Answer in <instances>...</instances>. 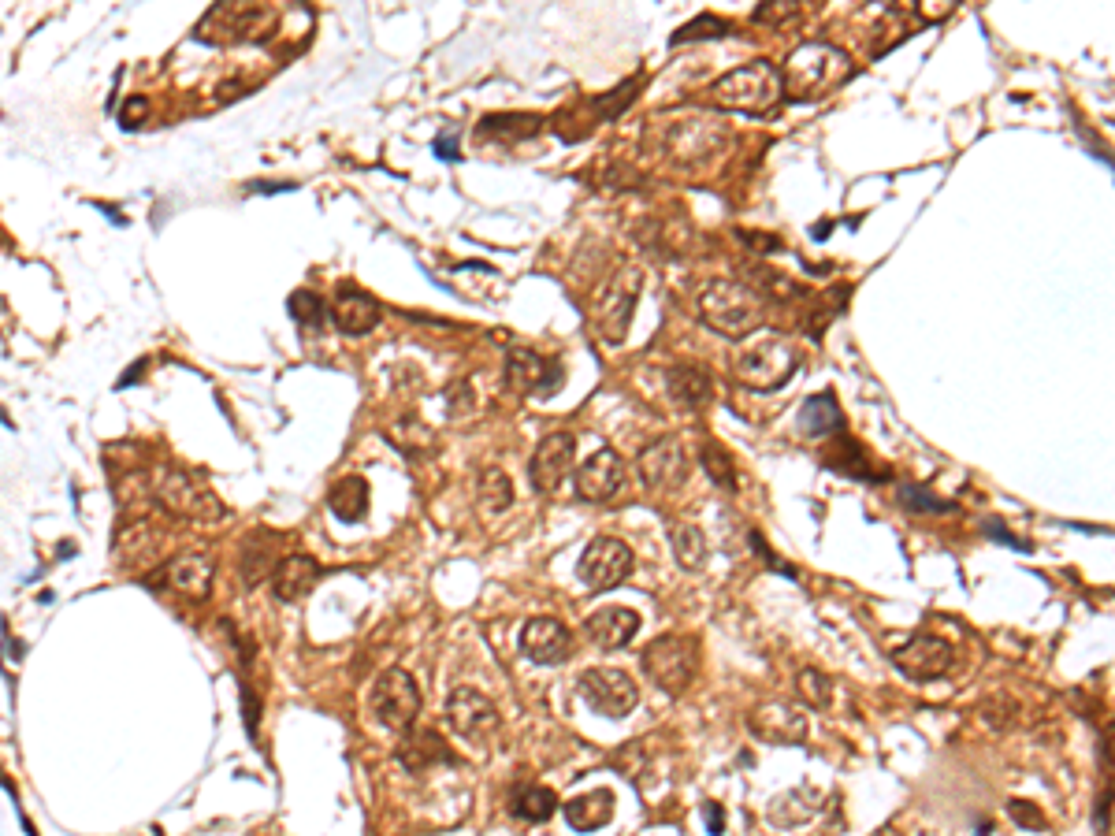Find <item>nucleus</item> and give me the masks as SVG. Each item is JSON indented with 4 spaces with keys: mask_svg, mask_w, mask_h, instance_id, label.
I'll return each mask as SVG.
<instances>
[{
    "mask_svg": "<svg viewBox=\"0 0 1115 836\" xmlns=\"http://www.w3.org/2000/svg\"><path fill=\"white\" fill-rule=\"evenodd\" d=\"M573 461H577V439L569 432H551L547 439H539L532 465H528L532 491H543V495L558 491L569 469H573Z\"/></svg>",
    "mask_w": 1115,
    "mask_h": 836,
    "instance_id": "15",
    "label": "nucleus"
},
{
    "mask_svg": "<svg viewBox=\"0 0 1115 836\" xmlns=\"http://www.w3.org/2000/svg\"><path fill=\"white\" fill-rule=\"evenodd\" d=\"M562 376L565 372L558 361H547V357H539V353H532V350H513L510 357H506V383H510L513 394L551 398V394L558 391Z\"/></svg>",
    "mask_w": 1115,
    "mask_h": 836,
    "instance_id": "17",
    "label": "nucleus"
},
{
    "mask_svg": "<svg viewBox=\"0 0 1115 836\" xmlns=\"http://www.w3.org/2000/svg\"><path fill=\"white\" fill-rule=\"evenodd\" d=\"M145 365H149V361H138V365H134L131 372H127V376H119L116 391H127V387H131V383H138V379H142V372H145Z\"/></svg>",
    "mask_w": 1115,
    "mask_h": 836,
    "instance_id": "52",
    "label": "nucleus"
},
{
    "mask_svg": "<svg viewBox=\"0 0 1115 836\" xmlns=\"http://www.w3.org/2000/svg\"><path fill=\"white\" fill-rule=\"evenodd\" d=\"M142 116H149V101L134 93V97H127V101H123V108H119V123H123L127 131H134V127L142 123Z\"/></svg>",
    "mask_w": 1115,
    "mask_h": 836,
    "instance_id": "47",
    "label": "nucleus"
},
{
    "mask_svg": "<svg viewBox=\"0 0 1115 836\" xmlns=\"http://www.w3.org/2000/svg\"><path fill=\"white\" fill-rule=\"evenodd\" d=\"M573 647V636L562 621L554 617H532L525 628H521V651L539 662V666H554V662H565V654Z\"/></svg>",
    "mask_w": 1115,
    "mask_h": 836,
    "instance_id": "22",
    "label": "nucleus"
},
{
    "mask_svg": "<svg viewBox=\"0 0 1115 836\" xmlns=\"http://www.w3.org/2000/svg\"><path fill=\"white\" fill-rule=\"evenodd\" d=\"M814 238H826L829 235V220H822V223H814V231H811Z\"/></svg>",
    "mask_w": 1115,
    "mask_h": 836,
    "instance_id": "53",
    "label": "nucleus"
},
{
    "mask_svg": "<svg viewBox=\"0 0 1115 836\" xmlns=\"http://www.w3.org/2000/svg\"><path fill=\"white\" fill-rule=\"evenodd\" d=\"M800 372V346L785 335H755L736 357V376L751 391H781L788 379Z\"/></svg>",
    "mask_w": 1115,
    "mask_h": 836,
    "instance_id": "4",
    "label": "nucleus"
},
{
    "mask_svg": "<svg viewBox=\"0 0 1115 836\" xmlns=\"http://www.w3.org/2000/svg\"><path fill=\"white\" fill-rule=\"evenodd\" d=\"M699 316L725 339H748L766 320V298L740 279H714L699 294Z\"/></svg>",
    "mask_w": 1115,
    "mask_h": 836,
    "instance_id": "2",
    "label": "nucleus"
},
{
    "mask_svg": "<svg viewBox=\"0 0 1115 836\" xmlns=\"http://www.w3.org/2000/svg\"><path fill=\"white\" fill-rule=\"evenodd\" d=\"M952 643L937 640V636H911V640L892 654V662L900 673H907L911 680H937L952 669Z\"/></svg>",
    "mask_w": 1115,
    "mask_h": 836,
    "instance_id": "19",
    "label": "nucleus"
},
{
    "mask_svg": "<svg viewBox=\"0 0 1115 836\" xmlns=\"http://www.w3.org/2000/svg\"><path fill=\"white\" fill-rule=\"evenodd\" d=\"M480 502H484V510H491V513L506 510L513 502L510 476L502 469H484V476H480Z\"/></svg>",
    "mask_w": 1115,
    "mask_h": 836,
    "instance_id": "38",
    "label": "nucleus"
},
{
    "mask_svg": "<svg viewBox=\"0 0 1115 836\" xmlns=\"http://www.w3.org/2000/svg\"><path fill=\"white\" fill-rule=\"evenodd\" d=\"M621 484H625V461L610 446L595 450L577 469V495L584 502H610L621 491Z\"/></svg>",
    "mask_w": 1115,
    "mask_h": 836,
    "instance_id": "21",
    "label": "nucleus"
},
{
    "mask_svg": "<svg viewBox=\"0 0 1115 836\" xmlns=\"http://www.w3.org/2000/svg\"><path fill=\"white\" fill-rule=\"evenodd\" d=\"M658 145L662 153L673 157L684 168H699L725 153L729 145V131L722 119L703 116V112H684L677 119H662L658 123Z\"/></svg>",
    "mask_w": 1115,
    "mask_h": 836,
    "instance_id": "3",
    "label": "nucleus"
},
{
    "mask_svg": "<svg viewBox=\"0 0 1115 836\" xmlns=\"http://www.w3.org/2000/svg\"><path fill=\"white\" fill-rule=\"evenodd\" d=\"M157 502L164 510H171L175 517H190V521H223V506L220 498L212 495L209 487L194 480L190 472L183 469H164L157 476Z\"/></svg>",
    "mask_w": 1115,
    "mask_h": 836,
    "instance_id": "9",
    "label": "nucleus"
},
{
    "mask_svg": "<svg viewBox=\"0 0 1115 836\" xmlns=\"http://www.w3.org/2000/svg\"><path fill=\"white\" fill-rule=\"evenodd\" d=\"M1008 814H1011V822L1023 825V829H1045V814H1041V807L1026 803V799H1011Z\"/></svg>",
    "mask_w": 1115,
    "mask_h": 836,
    "instance_id": "45",
    "label": "nucleus"
},
{
    "mask_svg": "<svg viewBox=\"0 0 1115 836\" xmlns=\"http://www.w3.org/2000/svg\"><path fill=\"white\" fill-rule=\"evenodd\" d=\"M610 818H614V792L610 788H595L588 796H577L565 803V822L580 829V833L603 829Z\"/></svg>",
    "mask_w": 1115,
    "mask_h": 836,
    "instance_id": "29",
    "label": "nucleus"
},
{
    "mask_svg": "<svg viewBox=\"0 0 1115 836\" xmlns=\"http://www.w3.org/2000/svg\"><path fill=\"white\" fill-rule=\"evenodd\" d=\"M446 409H450V417L454 420H469L476 409V394L473 387H469V379H458L450 391H446Z\"/></svg>",
    "mask_w": 1115,
    "mask_h": 836,
    "instance_id": "44",
    "label": "nucleus"
},
{
    "mask_svg": "<svg viewBox=\"0 0 1115 836\" xmlns=\"http://www.w3.org/2000/svg\"><path fill=\"white\" fill-rule=\"evenodd\" d=\"M287 309H290V316L302 327H309V331H320V327H324V316H328L324 301L316 298L313 290H294L287 301Z\"/></svg>",
    "mask_w": 1115,
    "mask_h": 836,
    "instance_id": "40",
    "label": "nucleus"
},
{
    "mask_svg": "<svg viewBox=\"0 0 1115 836\" xmlns=\"http://www.w3.org/2000/svg\"><path fill=\"white\" fill-rule=\"evenodd\" d=\"M636 465H640L643 484L655 487V491L681 487L684 480H688V472H692V461H688L684 443L677 439V435H662V439H655V443L640 454Z\"/></svg>",
    "mask_w": 1115,
    "mask_h": 836,
    "instance_id": "14",
    "label": "nucleus"
},
{
    "mask_svg": "<svg viewBox=\"0 0 1115 836\" xmlns=\"http://www.w3.org/2000/svg\"><path fill=\"white\" fill-rule=\"evenodd\" d=\"M153 584L175 591V595H186L190 602H205L212 591V558L205 550H186V554L171 558V562L160 569V576Z\"/></svg>",
    "mask_w": 1115,
    "mask_h": 836,
    "instance_id": "18",
    "label": "nucleus"
},
{
    "mask_svg": "<svg viewBox=\"0 0 1115 836\" xmlns=\"http://www.w3.org/2000/svg\"><path fill=\"white\" fill-rule=\"evenodd\" d=\"M982 532H989V536L997 539V543H1004V547H1015V550H1030V543H1023V539H1015L1004 528V524L997 521V517H989V521H982Z\"/></svg>",
    "mask_w": 1115,
    "mask_h": 836,
    "instance_id": "49",
    "label": "nucleus"
},
{
    "mask_svg": "<svg viewBox=\"0 0 1115 836\" xmlns=\"http://www.w3.org/2000/svg\"><path fill=\"white\" fill-rule=\"evenodd\" d=\"M803 15V4H796V0H777V4H759L755 8V23H762V27H781V23H792V19H800Z\"/></svg>",
    "mask_w": 1115,
    "mask_h": 836,
    "instance_id": "43",
    "label": "nucleus"
},
{
    "mask_svg": "<svg viewBox=\"0 0 1115 836\" xmlns=\"http://www.w3.org/2000/svg\"><path fill=\"white\" fill-rule=\"evenodd\" d=\"M829 450H833V446H829ZM822 465H829L833 472H844V476H852V480H870V484L889 480V472L885 469H870L863 446L852 443V439H840L833 454H822Z\"/></svg>",
    "mask_w": 1115,
    "mask_h": 836,
    "instance_id": "32",
    "label": "nucleus"
},
{
    "mask_svg": "<svg viewBox=\"0 0 1115 836\" xmlns=\"http://www.w3.org/2000/svg\"><path fill=\"white\" fill-rule=\"evenodd\" d=\"M777 75H781V97H788V101H822L852 79L855 64L852 56L833 41H807V45L788 53L785 67Z\"/></svg>",
    "mask_w": 1115,
    "mask_h": 836,
    "instance_id": "1",
    "label": "nucleus"
},
{
    "mask_svg": "<svg viewBox=\"0 0 1115 836\" xmlns=\"http://www.w3.org/2000/svg\"><path fill=\"white\" fill-rule=\"evenodd\" d=\"M372 718L380 721L383 729L406 732L413 729V721L420 714V688L417 680L409 677L406 669H383L376 684H372Z\"/></svg>",
    "mask_w": 1115,
    "mask_h": 836,
    "instance_id": "8",
    "label": "nucleus"
},
{
    "mask_svg": "<svg viewBox=\"0 0 1115 836\" xmlns=\"http://www.w3.org/2000/svg\"><path fill=\"white\" fill-rule=\"evenodd\" d=\"M328 506H331V513L346 524L365 521L368 480L365 476H342V480H335V487H331V495H328Z\"/></svg>",
    "mask_w": 1115,
    "mask_h": 836,
    "instance_id": "31",
    "label": "nucleus"
},
{
    "mask_svg": "<svg viewBox=\"0 0 1115 836\" xmlns=\"http://www.w3.org/2000/svg\"><path fill=\"white\" fill-rule=\"evenodd\" d=\"M580 695L595 706L603 718H625L640 703V688L632 684L625 669H584L580 673Z\"/></svg>",
    "mask_w": 1115,
    "mask_h": 836,
    "instance_id": "11",
    "label": "nucleus"
},
{
    "mask_svg": "<svg viewBox=\"0 0 1115 836\" xmlns=\"http://www.w3.org/2000/svg\"><path fill=\"white\" fill-rule=\"evenodd\" d=\"M748 729L759 736L762 744L796 747L807 740V714H803L800 706L774 699V703H762L751 710Z\"/></svg>",
    "mask_w": 1115,
    "mask_h": 836,
    "instance_id": "16",
    "label": "nucleus"
},
{
    "mask_svg": "<svg viewBox=\"0 0 1115 836\" xmlns=\"http://www.w3.org/2000/svg\"><path fill=\"white\" fill-rule=\"evenodd\" d=\"M446 718H450L454 732H461L473 744H487L502 729L499 706L476 688H454V695L446 699Z\"/></svg>",
    "mask_w": 1115,
    "mask_h": 836,
    "instance_id": "13",
    "label": "nucleus"
},
{
    "mask_svg": "<svg viewBox=\"0 0 1115 836\" xmlns=\"http://www.w3.org/2000/svg\"><path fill=\"white\" fill-rule=\"evenodd\" d=\"M643 673L666 695H681L699 669V643L692 636H658L643 647Z\"/></svg>",
    "mask_w": 1115,
    "mask_h": 836,
    "instance_id": "7",
    "label": "nucleus"
},
{
    "mask_svg": "<svg viewBox=\"0 0 1115 836\" xmlns=\"http://www.w3.org/2000/svg\"><path fill=\"white\" fill-rule=\"evenodd\" d=\"M896 498H900V506H904L907 513H933V517H941V513L956 510L948 498H941L937 491H930V487H922V484H900Z\"/></svg>",
    "mask_w": 1115,
    "mask_h": 836,
    "instance_id": "36",
    "label": "nucleus"
},
{
    "mask_svg": "<svg viewBox=\"0 0 1115 836\" xmlns=\"http://www.w3.org/2000/svg\"><path fill=\"white\" fill-rule=\"evenodd\" d=\"M320 573H324V569H320L316 558H309V554L279 558L276 573H272V591H276V599H283V602H298L316 588Z\"/></svg>",
    "mask_w": 1115,
    "mask_h": 836,
    "instance_id": "25",
    "label": "nucleus"
},
{
    "mask_svg": "<svg viewBox=\"0 0 1115 836\" xmlns=\"http://www.w3.org/2000/svg\"><path fill=\"white\" fill-rule=\"evenodd\" d=\"M640 287H643V272L636 264H625V268H617V272L603 283V290L595 294L591 316H595V324H599V335H603L610 346L625 342V335H629Z\"/></svg>",
    "mask_w": 1115,
    "mask_h": 836,
    "instance_id": "6",
    "label": "nucleus"
},
{
    "mask_svg": "<svg viewBox=\"0 0 1115 836\" xmlns=\"http://www.w3.org/2000/svg\"><path fill=\"white\" fill-rule=\"evenodd\" d=\"M669 543H673V554H677L681 569H688V573L703 569V562H707V536L699 532L696 524L669 521Z\"/></svg>",
    "mask_w": 1115,
    "mask_h": 836,
    "instance_id": "33",
    "label": "nucleus"
},
{
    "mask_svg": "<svg viewBox=\"0 0 1115 836\" xmlns=\"http://www.w3.org/2000/svg\"><path fill=\"white\" fill-rule=\"evenodd\" d=\"M796 688H800L803 703L814 706V710H829L833 706V680L826 673H818V669H803L800 677H796Z\"/></svg>",
    "mask_w": 1115,
    "mask_h": 836,
    "instance_id": "39",
    "label": "nucleus"
},
{
    "mask_svg": "<svg viewBox=\"0 0 1115 836\" xmlns=\"http://www.w3.org/2000/svg\"><path fill=\"white\" fill-rule=\"evenodd\" d=\"M380 301L372 298L368 290H361L357 283H342L339 290H335V298H331V320H335V327H339L342 335H350V339H357V335H368L372 327L380 324Z\"/></svg>",
    "mask_w": 1115,
    "mask_h": 836,
    "instance_id": "20",
    "label": "nucleus"
},
{
    "mask_svg": "<svg viewBox=\"0 0 1115 836\" xmlns=\"http://www.w3.org/2000/svg\"><path fill=\"white\" fill-rule=\"evenodd\" d=\"M826 807V792H818L814 784H803V788H788L781 796L770 799L766 807V822L777 825V829H796V825L811 822L814 814H822Z\"/></svg>",
    "mask_w": 1115,
    "mask_h": 836,
    "instance_id": "23",
    "label": "nucleus"
},
{
    "mask_svg": "<svg viewBox=\"0 0 1115 836\" xmlns=\"http://www.w3.org/2000/svg\"><path fill=\"white\" fill-rule=\"evenodd\" d=\"M398 762L406 770L420 773L435 762H458V758L446 751V740L435 729H406L402 744H398Z\"/></svg>",
    "mask_w": 1115,
    "mask_h": 836,
    "instance_id": "26",
    "label": "nucleus"
},
{
    "mask_svg": "<svg viewBox=\"0 0 1115 836\" xmlns=\"http://www.w3.org/2000/svg\"><path fill=\"white\" fill-rule=\"evenodd\" d=\"M554 810H558V796L547 784H528V788H517V796H513V814L525 822H547Z\"/></svg>",
    "mask_w": 1115,
    "mask_h": 836,
    "instance_id": "34",
    "label": "nucleus"
},
{
    "mask_svg": "<svg viewBox=\"0 0 1115 836\" xmlns=\"http://www.w3.org/2000/svg\"><path fill=\"white\" fill-rule=\"evenodd\" d=\"M272 30V12L264 4H216L201 23L197 38L201 41H264Z\"/></svg>",
    "mask_w": 1115,
    "mask_h": 836,
    "instance_id": "10",
    "label": "nucleus"
},
{
    "mask_svg": "<svg viewBox=\"0 0 1115 836\" xmlns=\"http://www.w3.org/2000/svg\"><path fill=\"white\" fill-rule=\"evenodd\" d=\"M714 105L725 112H744V116H766L770 108L781 101V75L774 64L766 60H751V64L736 67L729 75L714 82Z\"/></svg>",
    "mask_w": 1115,
    "mask_h": 836,
    "instance_id": "5",
    "label": "nucleus"
},
{
    "mask_svg": "<svg viewBox=\"0 0 1115 836\" xmlns=\"http://www.w3.org/2000/svg\"><path fill=\"white\" fill-rule=\"evenodd\" d=\"M580 580L588 584L591 591H610L617 588L621 580H629L632 573V550L621 543V539H591L584 554H580L577 565Z\"/></svg>",
    "mask_w": 1115,
    "mask_h": 836,
    "instance_id": "12",
    "label": "nucleus"
},
{
    "mask_svg": "<svg viewBox=\"0 0 1115 836\" xmlns=\"http://www.w3.org/2000/svg\"><path fill=\"white\" fill-rule=\"evenodd\" d=\"M279 536L272 532H253L246 543H242V554H238V569H242V580L246 584H257L261 576H268V569L279 565Z\"/></svg>",
    "mask_w": 1115,
    "mask_h": 836,
    "instance_id": "30",
    "label": "nucleus"
},
{
    "mask_svg": "<svg viewBox=\"0 0 1115 836\" xmlns=\"http://www.w3.org/2000/svg\"><path fill=\"white\" fill-rule=\"evenodd\" d=\"M722 34H729V23L725 19H718V15H696L692 23H684L677 34H673V45H681V41H699V38H722Z\"/></svg>",
    "mask_w": 1115,
    "mask_h": 836,
    "instance_id": "42",
    "label": "nucleus"
},
{
    "mask_svg": "<svg viewBox=\"0 0 1115 836\" xmlns=\"http://www.w3.org/2000/svg\"><path fill=\"white\" fill-rule=\"evenodd\" d=\"M666 391L681 409H703V405L714 398V383H710V376L703 368L677 365L666 372Z\"/></svg>",
    "mask_w": 1115,
    "mask_h": 836,
    "instance_id": "27",
    "label": "nucleus"
},
{
    "mask_svg": "<svg viewBox=\"0 0 1115 836\" xmlns=\"http://www.w3.org/2000/svg\"><path fill=\"white\" fill-rule=\"evenodd\" d=\"M238 703H242V721H246V732L257 736V729H261V699H257V692H253L250 684H242V688H238Z\"/></svg>",
    "mask_w": 1115,
    "mask_h": 836,
    "instance_id": "46",
    "label": "nucleus"
},
{
    "mask_svg": "<svg viewBox=\"0 0 1115 836\" xmlns=\"http://www.w3.org/2000/svg\"><path fill=\"white\" fill-rule=\"evenodd\" d=\"M588 636L599 647H606V651H617V647H625V643H632V636L640 632V614L636 610H629V606H603V610H595V614L588 617Z\"/></svg>",
    "mask_w": 1115,
    "mask_h": 836,
    "instance_id": "24",
    "label": "nucleus"
},
{
    "mask_svg": "<svg viewBox=\"0 0 1115 836\" xmlns=\"http://www.w3.org/2000/svg\"><path fill=\"white\" fill-rule=\"evenodd\" d=\"M800 432L811 435V439H822V435H840L844 432V413H840V402L829 391L811 394L807 402L800 405Z\"/></svg>",
    "mask_w": 1115,
    "mask_h": 836,
    "instance_id": "28",
    "label": "nucleus"
},
{
    "mask_svg": "<svg viewBox=\"0 0 1115 836\" xmlns=\"http://www.w3.org/2000/svg\"><path fill=\"white\" fill-rule=\"evenodd\" d=\"M703 469L710 472V480L722 487V491L733 495L736 491V465H733V458H729V450H725L722 443L703 446Z\"/></svg>",
    "mask_w": 1115,
    "mask_h": 836,
    "instance_id": "37",
    "label": "nucleus"
},
{
    "mask_svg": "<svg viewBox=\"0 0 1115 836\" xmlns=\"http://www.w3.org/2000/svg\"><path fill=\"white\" fill-rule=\"evenodd\" d=\"M539 123L543 119L539 116H487L484 123H480V131L484 134H513V138H532V134H539Z\"/></svg>",
    "mask_w": 1115,
    "mask_h": 836,
    "instance_id": "41",
    "label": "nucleus"
},
{
    "mask_svg": "<svg viewBox=\"0 0 1115 836\" xmlns=\"http://www.w3.org/2000/svg\"><path fill=\"white\" fill-rule=\"evenodd\" d=\"M703 818H707V829L714 836L725 833V810L718 807V803H707V807H703Z\"/></svg>",
    "mask_w": 1115,
    "mask_h": 836,
    "instance_id": "50",
    "label": "nucleus"
},
{
    "mask_svg": "<svg viewBox=\"0 0 1115 836\" xmlns=\"http://www.w3.org/2000/svg\"><path fill=\"white\" fill-rule=\"evenodd\" d=\"M848 298H852V287H848V283H837V287L826 290L822 298H814V301H811L814 316H811V320H807V331H811L814 339H818V335L826 331V324H829V320H833V316L844 313V305H848Z\"/></svg>",
    "mask_w": 1115,
    "mask_h": 836,
    "instance_id": "35",
    "label": "nucleus"
},
{
    "mask_svg": "<svg viewBox=\"0 0 1115 836\" xmlns=\"http://www.w3.org/2000/svg\"><path fill=\"white\" fill-rule=\"evenodd\" d=\"M294 183H246V194H287Z\"/></svg>",
    "mask_w": 1115,
    "mask_h": 836,
    "instance_id": "51",
    "label": "nucleus"
},
{
    "mask_svg": "<svg viewBox=\"0 0 1115 836\" xmlns=\"http://www.w3.org/2000/svg\"><path fill=\"white\" fill-rule=\"evenodd\" d=\"M458 138H461L458 127H446V131H439V138H435V157L439 160H461Z\"/></svg>",
    "mask_w": 1115,
    "mask_h": 836,
    "instance_id": "48",
    "label": "nucleus"
}]
</instances>
